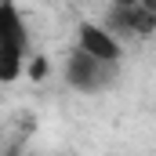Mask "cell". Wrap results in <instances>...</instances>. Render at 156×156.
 I'll list each match as a JSON object with an SVG mask.
<instances>
[{
	"instance_id": "cell-5",
	"label": "cell",
	"mask_w": 156,
	"mask_h": 156,
	"mask_svg": "<svg viewBox=\"0 0 156 156\" xmlns=\"http://www.w3.org/2000/svg\"><path fill=\"white\" fill-rule=\"evenodd\" d=\"M22 55H26V47L0 44V80H4V83L18 80V73H22Z\"/></svg>"
},
{
	"instance_id": "cell-3",
	"label": "cell",
	"mask_w": 156,
	"mask_h": 156,
	"mask_svg": "<svg viewBox=\"0 0 156 156\" xmlns=\"http://www.w3.org/2000/svg\"><path fill=\"white\" fill-rule=\"evenodd\" d=\"M113 22L127 33H153L156 26V11H149L145 4H131V7H116L113 11Z\"/></svg>"
},
{
	"instance_id": "cell-1",
	"label": "cell",
	"mask_w": 156,
	"mask_h": 156,
	"mask_svg": "<svg viewBox=\"0 0 156 156\" xmlns=\"http://www.w3.org/2000/svg\"><path fill=\"white\" fill-rule=\"evenodd\" d=\"M80 51H87L91 58H98V62H105V66H113L120 58V44L109 37L102 26H87V22L80 26Z\"/></svg>"
},
{
	"instance_id": "cell-7",
	"label": "cell",
	"mask_w": 156,
	"mask_h": 156,
	"mask_svg": "<svg viewBox=\"0 0 156 156\" xmlns=\"http://www.w3.org/2000/svg\"><path fill=\"white\" fill-rule=\"evenodd\" d=\"M116 7H131V4H138V0H113Z\"/></svg>"
},
{
	"instance_id": "cell-2",
	"label": "cell",
	"mask_w": 156,
	"mask_h": 156,
	"mask_svg": "<svg viewBox=\"0 0 156 156\" xmlns=\"http://www.w3.org/2000/svg\"><path fill=\"white\" fill-rule=\"evenodd\" d=\"M102 66H105V62L91 58L87 51H80V47H76V51L69 55L66 76H69V83H73V87H83V91H87V87H94V83L102 80Z\"/></svg>"
},
{
	"instance_id": "cell-4",
	"label": "cell",
	"mask_w": 156,
	"mask_h": 156,
	"mask_svg": "<svg viewBox=\"0 0 156 156\" xmlns=\"http://www.w3.org/2000/svg\"><path fill=\"white\" fill-rule=\"evenodd\" d=\"M0 44L26 47V26H22V15L15 7V0H0Z\"/></svg>"
},
{
	"instance_id": "cell-8",
	"label": "cell",
	"mask_w": 156,
	"mask_h": 156,
	"mask_svg": "<svg viewBox=\"0 0 156 156\" xmlns=\"http://www.w3.org/2000/svg\"><path fill=\"white\" fill-rule=\"evenodd\" d=\"M138 4H145L149 11H156V0H138Z\"/></svg>"
},
{
	"instance_id": "cell-6",
	"label": "cell",
	"mask_w": 156,
	"mask_h": 156,
	"mask_svg": "<svg viewBox=\"0 0 156 156\" xmlns=\"http://www.w3.org/2000/svg\"><path fill=\"white\" fill-rule=\"evenodd\" d=\"M44 73H47V62H44V58H33V66H29V76H33V80H40Z\"/></svg>"
}]
</instances>
